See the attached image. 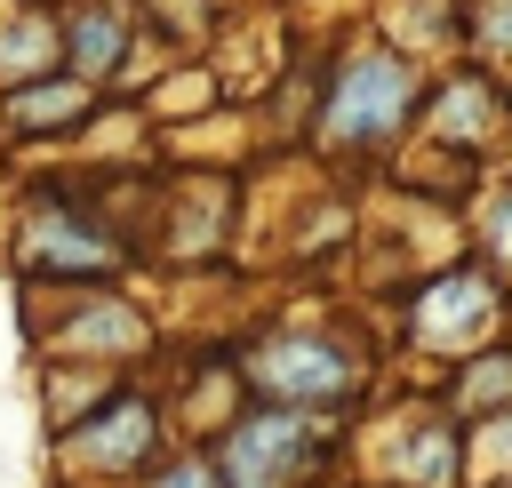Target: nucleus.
Instances as JSON below:
<instances>
[{"instance_id":"f257e3e1","label":"nucleus","mask_w":512,"mask_h":488,"mask_svg":"<svg viewBox=\"0 0 512 488\" xmlns=\"http://www.w3.org/2000/svg\"><path fill=\"white\" fill-rule=\"evenodd\" d=\"M424 104V72L400 56V48H352L336 56L328 72V96H320V136L336 152H384Z\"/></svg>"},{"instance_id":"f03ea898","label":"nucleus","mask_w":512,"mask_h":488,"mask_svg":"<svg viewBox=\"0 0 512 488\" xmlns=\"http://www.w3.org/2000/svg\"><path fill=\"white\" fill-rule=\"evenodd\" d=\"M360 376H368L360 344L320 336V328H280V336H264L256 360H248V384H256L272 408H344V400L360 392Z\"/></svg>"},{"instance_id":"7ed1b4c3","label":"nucleus","mask_w":512,"mask_h":488,"mask_svg":"<svg viewBox=\"0 0 512 488\" xmlns=\"http://www.w3.org/2000/svg\"><path fill=\"white\" fill-rule=\"evenodd\" d=\"M504 328V280L488 264H448L440 280H424L408 296V336L416 352H488Z\"/></svg>"},{"instance_id":"20e7f679","label":"nucleus","mask_w":512,"mask_h":488,"mask_svg":"<svg viewBox=\"0 0 512 488\" xmlns=\"http://www.w3.org/2000/svg\"><path fill=\"white\" fill-rule=\"evenodd\" d=\"M216 464H224V488H304L320 464V440L304 408H256L248 424H232Z\"/></svg>"},{"instance_id":"39448f33","label":"nucleus","mask_w":512,"mask_h":488,"mask_svg":"<svg viewBox=\"0 0 512 488\" xmlns=\"http://www.w3.org/2000/svg\"><path fill=\"white\" fill-rule=\"evenodd\" d=\"M504 80H488V72H456L440 96H432V136L440 144H456V152H480V144H496L504 136Z\"/></svg>"},{"instance_id":"423d86ee","label":"nucleus","mask_w":512,"mask_h":488,"mask_svg":"<svg viewBox=\"0 0 512 488\" xmlns=\"http://www.w3.org/2000/svg\"><path fill=\"white\" fill-rule=\"evenodd\" d=\"M448 408H456L464 424H480V416H504V408H512V344H488V352H472V360L456 368V384H448Z\"/></svg>"},{"instance_id":"0eeeda50","label":"nucleus","mask_w":512,"mask_h":488,"mask_svg":"<svg viewBox=\"0 0 512 488\" xmlns=\"http://www.w3.org/2000/svg\"><path fill=\"white\" fill-rule=\"evenodd\" d=\"M80 448H88L96 464H144V448H152V408H144V400H112L96 424H80Z\"/></svg>"},{"instance_id":"6e6552de","label":"nucleus","mask_w":512,"mask_h":488,"mask_svg":"<svg viewBox=\"0 0 512 488\" xmlns=\"http://www.w3.org/2000/svg\"><path fill=\"white\" fill-rule=\"evenodd\" d=\"M464 48H472V72L512 88V0H480L464 16Z\"/></svg>"},{"instance_id":"1a4fd4ad","label":"nucleus","mask_w":512,"mask_h":488,"mask_svg":"<svg viewBox=\"0 0 512 488\" xmlns=\"http://www.w3.org/2000/svg\"><path fill=\"white\" fill-rule=\"evenodd\" d=\"M464 480H512V408L464 424Z\"/></svg>"},{"instance_id":"9d476101","label":"nucleus","mask_w":512,"mask_h":488,"mask_svg":"<svg viewBox=\"0 0 512 488\" xmlns=\"http://www.w3.org/2000/svg\"><path fill=\"white\" fill-rule=\"evenodd\" d=\"M120 48H128V32H120V16H112V8L72 16V64H80V72H112V64H120Z\"/></svg>"},{"instance_id":"9b49d317","label":"nucleus","mask_w":512,"mask_h":488,"mask_svg":"<svg viewBox=\"0 0 512 488\" xmlns=\"http://www.w3.org/2000/svg\"><path fill=\"white\" fill-rule=\"evenodd\" d=\"M480 264H488L496 280H512V176L480 200Z\"/></svg>"},{"instance_id":"f8f14e48","label":"nucleus","mask_w":512,"mask_h":488,"mask_svg":"<svg viewBox=\"0 0 512 488\" xmlns=\"http://www.w3.org/2000/svg\"><path fill=\"white\" fill-rule=\"evenodd\" d=\"M80 104H88V88H80V80H56V88L16 96V120H24V128H56V120H72Z\"/></svg>"},{"instance_id":"ddd939ff","label":"nucleus","mask_w":512,"mask_h":488,"mask_svg":"<svg viewBox=\"0 0 512 488\" xmlns=\"http://www.w3.org/2000/svg\"><path fill=\"white\" fill-rule=\"evenodd\" d=\"M152 488H224V464H208V456H184V464H168Z\"/></svg>"}]
</instances>
